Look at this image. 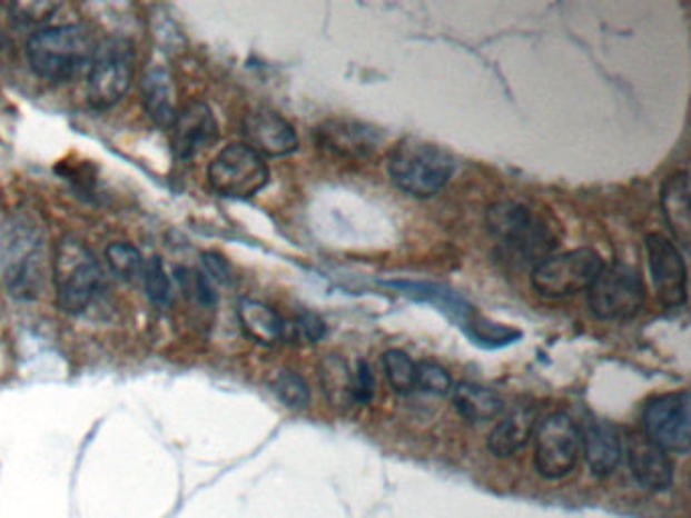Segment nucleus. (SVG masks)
<instances>
[{
    "label": "nucleus",
    "mask_w": 691,
    "mask_h": 518,
    "mask_svg": "<svg viewBox=\"0 0 691 518\" xmlns=\"http://www.w3.org/2000/svg\"><path fill=\"white\" fill-rule=\"evenodd\" d=\"M0 276L12 298L23 302L37 300L51 276L46 227L27 209L0 223Z\"/></svg>",
    "instance_id": "f257e3e1"
},
{
    "label": "nucleus",
    "mask_w": 691,
    "mask_h": 518,
    "mask_svg": "<svg viewBox=\"0 0 691 518\" xmlns=\"http://www.w3.org/2000/svg\"><path fill=\"white\" fill-rule=\"evenodd\" d=\"M98 43L86 24H47L24 43L27 63L46 81L66 83L90 68Z\"/></svg>",
    "instance_id": "f03ea898"
},
{
    "label": "nucleus",
    "mask_w": 691,
    "mask_h": 518,
    "mask_svg": "<svg viewBox=\"0 0 691 518\" xmlns=\"http://www.w3.org/2000/svg\"><path fill=\"white\" fill-rule=\"evenodd\" d=\"M51 282L56 305L63 315L80 316L102 288V268L81 239L63 236L51 256Z\"/></svg>",
    "instance_id": "7ed1b4c3"
},
{
    "label": "nucleus",
    "mask_w": 691,
    "mask_h": 518,
    "mask_svg": "<svg viewBox=\"0 0 691 518\" xmlns=\"http://www.w3.org/2000/svg\"><path fill=\"white\" fill-rule=\"evenodd\" d=\"M387 170L397 189L418 199H428L451 181L454 158L436 145L406 138L392 150Z\"/></svg>",
    "instance_id": "20e7f679"
},
{
    "label": "nucleus",
    "mask_w": 691,
    "mask_h": 518,
    "mask_svg": "<svg viewBox=\"0 0 691 518\" xmlns=\"http://www.w3.org/2000/svg\"><path fill=\"white\" fill-rule=\"evenodd\" d=\"M487 226L503 241V251L511 261L533 268L550 258L555 237L547 227L520 203H497L487 211Z\"/></svg>",
    "instance_id": "39448f33"
},
{
    "label": "nucleus",
    "mask_w": 691,
    "mask_h": 518,
    "mask_svg": "<svg viewBox=\"0 0 691 518\" xmlns=\"http://www.w3.org/2000/svg\"><path fill=\"white\" fill-rule=\"evenodd\" d=\"M211 189L227 199H251L268 185L270 170L264 157L248 145H229L207 167Z\"/></svg>",
    "instance_id": "423d86ee"
},
{
    "label": "nucleus",
    "mask_w": 691,
    "mask_h": 518,
    "mask_svg": "<svg viewBox=\"0 0 691 518\" xmlns=\"http://www.w3.org/2000/svg\"><path fill=\"white\" fill-rule=\"evenodd\" d=\"M88 102L93 110H110L122 102L132 83V51L120 39H106L96 47L88 68Z\"/></svg>",
    "instance_id": "0eeeda50"
},
{
    "label": "nucleus",
    "mask_w": 691,
    "mask_h": 518,
    "mask_svg": "<svg viewBox=\"0 0 691 518\" xmlns=\"http://www.w3.org/2000/svg\"><path fill=\"white\" fill-rule=\"evenodd\" d=\"M592 312L602 320H626L641 312L645 302V283L631 266H604L590 283Z\"/></svg>",
    "instance_id": "6e6552de"
},
{
    "label": "nucleus",
    "mask_w": 691,
    "mask_h": 518,
    "mask_svg": "<svg viewBox=\"0 0 691 518\" xmlns=\"http://www.w3.org/2000/svg\"><path fill=\"white\" fill-rule=\"evenodd\" d=\"M604 268L594 249H574L537 263L532 271L533 288L545 298H566L589 290Z\"/></svg>",
    "instance_id": "1a4fd4ad"
},
{
    "label": "nucleus",
    "mask_w": 691,
    "mask_h": 518,
    "mask_svg": "<svg viewBox=\"0 0 691 518\" xmlns=\"http://www.w3.org/2000/svg\"><path fill=\"white\" fill-rule=\"evenodd\" d=\"M580 450V429L566 414H552L535 428V468L547 480L572 472Z\"/></svg>",
    "instance_id": "9d476101"
},
{
    "label": "nucleus",
    "mask_w": 691,
    "mask_h": 518,
    "mask_svg": "<svg viewBox=\"0 0 691 518\" xmlns=\"http://www.w3.org/2000/svg\"><path fill=\"white\" fill-rule=\"evenodd\" d=\"M643 436L663 451H690V395L688 391L668 394L646 401Z\"/></svg>",
    "instance_id": "9b49d317"
},
{
    "label": "nucleus",
    "mask_w": 691,
    "mask_h": 518,
    "mask_svg": "<svg viewBox=\"0 0 691 518\" xmlns=\"http://www.w3.org/2000/svg\"><path fill=\"white\" fill-rule=\"evenodd\" d=\"M649 270L661 305L678 308L688 298V270L680 249L668 237L649 233L645 239Z\"/></svg>",
    "instance_id": "f8f14e48"
},
{
    "label": "nucleus",
    "mask_w": 691,
    "mask_h": 518,
    "mask_svg": "<svg viewBox=\"0 0 691 518\" xmlns=\"http://www.w3.org/2000/svg\"><path fill=\"white\" fill-rule=\"evenodd\" d=\"M170 147L179 160H191L217 140V120L204 102L187 103L169 128Z\"/></svg>",
    "instance_id": "ddd939ff"
},
{
    "label": "nucleus",
    "mask_w": 691,
    "mask_h": 518,
    "mask_svg": "<svg viewBox=\"0 0 691 518\" xmlns=\"http://www.w3.org/2000/svg\"><path fill=\"white\" fill-rule=\"evenodd\" d=\"M246 145L260 157H286L298 148L295 128L273 110H254L244 118Z\"/></svg>",
    "instance_id": "4468645a"
},
{
    "label": "nucleus",
    "mask_w": 691,
    "mask_h": 518,
    "mask_svg": "<svg viewBox=\"0 0 691 518\" xmlns=\"http://www.w3.org/2000/svg\"><path fill=\"white\" fill-rule=\"evenodd\" d=\"M626 458L636 482L649 490H668L673 482V466L668 451L661 450L643 434H631L626 440Z\"/></svg>",
    "instance_id": "2eb2a0df"
},
{
    "label": "nucleus",
    "mask_w": 691,
    "mask_h": 518,
    "mask_svg": "<svg viewBox=\"0 0 691 518\" xmlns=\"http://www.w3.org/2000/svg\"><path fill=\"white\" fill-rule=\"evenodd\" d=\"M140 88H142V102H145L148 118L162 130H169L179 113L177 86H175L170 69L160 61H152L145 69Z\"/></svg>",
    "instance_id": "dca6fc26"
},
{
    "label": "nucleus",
    "mask_w": 691,
    "mask_h": 518,
    "mask_svg": "<svg viewBox=\"0 0 691 518\" xmlns=\"http://www.w3.org/2000/svg\"><path fill=\"white\" fill-rule=\"evenodd\" d=\"M580 448L594 476H609L623 458V444L614 426L604 419H590L580 431Z\"/></svg>",
    "instance_id": "f3484780"
},
{
    "label": "nucleus",
    "mask_w": 691,
    "mask_h": 518,
    "mask_svg": "<svg viewBox=\"0 0 691 518\" xmlns=\"http://www.w3.org/2000/svg\"><path fill=\"white\" fill-rule=\"evenodd\" d=\"M379 136L372 128L349 120H330L317 128V145L343 158L369 157Z\"/></svg>",
    "instance_id": "a211bd4d"
},
{
    "label": "nucleus",
    "mask_w": 691,
    "mask_h": 518,
    "mask_svg": "<svg viewBox=\"0 0 691 518\" xmlns=\"http://www.w3.org/2000/svg\"><path fill=\"white\" fill-rule=\"evenodd\" d=\"M661 207L678 243H681V248H688L691 236L690 179L685 170L671 175L668 181L663 182Z\"/></svg>",
    "instance_id": "6ab92c4d"
},
{
    "label": "nucleus",
    "mask_w": 691,
    "mask_h": 518,
    "mask_svg": "<svg viewBox=\"0 0 691 518\" xmlns=\"http://www.w3.org/2000/svg\"><path fill=\"white\" fill-rule=\"evenodd\" d=\"M238 318L244 332L264 347L283 340L284 320L270 306L246 298L238 305Z\"/></svg>",
    "instance_id": "aec40b11"
},
{
    "label": "nucleus",
    "mask_w": 691,
    "mask_h": 518,
    "mask_svg": "<svg viewBox=\"0 0 691 518\" xmlns=\"http://www.w3.org/2000/svg\"><path fill=\"white\" fill-rule=\"evenodd\" d=\"M533 431H535V411L517 409L515 414L505 417L497 428L491 431L488 450L498 458L513 456L515 451L522 450L523 446L530 441Z\"/></svg>",
    "instance_id": "412c9836"
},
{
    "label": "nucleus",
    "mask_w": 691,
    "mask_h": 518,
    "mask_svg": "<svg viewBox=\"0 0 691 518\" xmlns=\"http://www.w3.org/2000/svg\"><path fill=\"white\" fill-rule=\"evenodd\" d=\"M453 401L458 414L468 421H488L503 409V401L497 394L475 383L456 385L453 389Z\"/></svg>",
    "instance_id": "4be33fe9"
},
{
    "label": "nucleus",
    "mask_w": 691,
    "mask_h": 518,
    "mask_svg": "<svg viewBox=\"0 0 691 518\" xmlns=\"http://www.w3.org/2000/svg\"><path fill=\"white\" fill-rule=\"evenodd\" d=\"M320 383L329 404L347 409L353 404V371L340 357L330 355L320 362Z\"/></svg>",
    "instance_id": "5701e85b"
},
{
    "label": "nucleus",
    "mask_w": 691,
    "mask_h": 518,
    "mask_svg": "<svg viewBox=\"0 0 691 518\" xmlns=\"http://www.w3.org/2000/svg\"><path fill=\"white\" fill-rule=\"evenodd\" d=\"M106 259L110 270L122 282H137L145 271V258L142 253L128 241H113L106 248Z\"/></svg>",
    "instance_id": "b1692460"
},
{
    "label": "nucleus",
    "mask_w": 691,
    "mask_h": 518,
    "mask_svg": "<svg viewBox=\"0 0 691 518\" xmlns=\"http://www.w3.org/2000/svg\"><path fill=\"white\" fill-rule=\"evenodd\" d=\"M384 369L389 385L397 394H408L416 385V362L406 352L392 349L384 352Z\"/></svg>",
    "instance_id": "393cba45"
},
{
    "label": "nucleus",
    "mask_w": 691,
    "mask_h": 518,
    "mask_svg": "<svg viewBox=\"0 0 691 518\" xmlns=\"http://www.w3.org/2000/svg\"><path fill=\"white\" fill-rule=\"evenodd\" d=\"M142 278H145L148 300L159 308H167L172 292H170L169 273L165 270L162 259L159 256H152L148 261H145Z\"/></svg>",
    "instance_id": "a878e982"
},
{
    "label": "nucleus",
    "mask_w": 691,
    "mask_h": 518,
    "mask_svg": "<svg viewBox=\"0 0 691 518\" xmlns=\"http://www.w3.org/2000/svg\"><path fill=\"white\" fill-rule=\"evenodd\" d=\"M274 394L280 397L284 406L293 407V409H305L310 401V391L308 385L300 375L295 371H280L278 377L274 379Z\"/></svg>",
    "instance_id": "bb28decb"
},
{
    "label": "nucleus",
    "mask_w": 691,
    "mask_h": 518,
    "mask_svg": "<svg viewBox=\"0 0 691 518\" xmlns=\"http://www.w3.org/2000/svg\"><path fill=\"white\" fill-rule=\"evenodd\" d=\"M327 327L325 322L313 312H303L293 320H284L283 340H298V342H318L325 337Z\"/></svg>",
    "instance_id": "cd10ccee"
},
{
    "label": "nucleus",
    "mask_w": 691,
    "mask_h": 518,
    "mask_svg": "<svg viewBox=\"0 0 691 518\" xmlns=\"http://www.w3.org/2000/svg\"><path fill=\"white\" fill-rule=\"evenodd\" d=\"M414 389H422L426 394L446 395L453 391L451 375L436 362H418L416 365V385Z\"/></svg>",
    "instance_id": "c85d7f7f"
},
{
    "label": "nucleus",
    "mask_w": 691,
    "mask_h": 518,
    "mask_svg": "<svg viewBox=\"0 0 691 518\" xmlns=\"http://www.w3.org/2000/svg\"><path fill=\"white\" fill-rule=\"evenodd\" d=\"M61 9L57 2H19L12 4V19L24 27H39L43 29L47 23L56 17V12Z\"/></svg>",
    "instance_id": "c756f323"
},
{
    "label": "nucleus",
    "mask_w": 691,
    "mask_h": 518,
    "mask_svg": "<svg viewBox=\"0 0 691 518\" xmlns=\"http://www.w3.org/2000/svg\"><path fill=\"white\" fill-rule=\"evenodd\" d=\"M375 394L374 372L365 361L357 362V369L353 371V404L367 406Z\"/></svg>",
    "instance_id": "7c9ffc66"
},
{
    "label": "nucleus",
    "mask_w": 691,
    "mask_h": 518,
    "mask_svg": "<svg viewBox=\"0 0 691 518\" xmlns=\"http://www.w3.org/2000/svg\"><path fill=\"white\" fill-rule=\"evenodd\" d=\"M205 276L211 280V282H229V266H227L226 259L221 258L216 251H205L204 256Z\"/></svg>",
    "instance_id": "2f4dec72"
}]
</instances>
